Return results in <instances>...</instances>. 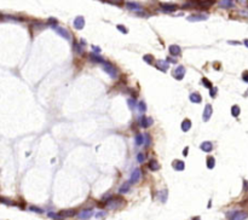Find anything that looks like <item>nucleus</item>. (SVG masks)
<instances>
[{"label":"nucleus","instance_id":"nucleus-12","mask_svg":"<svg viewBox=\"0 0 248 220\" xmlns=\"http://www.w3.org/2000/svg\"><path fill=\"white\" fill-rule=\"evenodd\" d=\"M88 59H90V62H92V63H101V64H103L105 62L104 58L101 57L98 53H90V55H88Z\"/></svg>","mask_w":248,"mask_h":220},{"label":"nucleus","instance_id":"nucleus-45","mask_svg":"<svg viewBox=\"0 0 248 220\" xmlns=\"http://www.w3.org/2000/svg\"><path fill=\"white\" fill-rule=\"evenodd\" d=\"M166 62H167V63H168V62H172V64H173V63H176V59H173V58H171V57H168Z\"/></svg>","mask_w":248,"mask_h":220},{"label":"nucleus","instance_id":"nucleus-35","mask_svg":"<svg viewBox=\"0 0 248 220\" xmlns=\"http://www.w3.org/2000/svg\"><path fill=\"white\" fill-rule=\"evenodd\" d=\"M57 23H58V21H57L56 18L50 17V18L47 19V24H48V26H51V27H53V26H57Z\"/></svg>","mask_w":248,"mask_h":220},{"label":"nucleus","instance_id":"nucleus-33","mask_svg":"<svg viewBox=\"0 0 248 220\" xmlns=\"http://www.w3.org/2000/svg\"><path fill=\"white\" fill-rule=\"evenodd\" d=\"M143 59L148 63V64H153V61H154V57L151 55H145L143 56Z\"/></svg>","mask_w":248,"mask_h":220},{"label":"nucleus","instance_id":"nucleus-18","mask_svg":"<svg viewBox=\"0 0 248 220\" xmlns=\"http://www.w3.org/2000/svg\"><path fill=\"white\" fill-rule=\"evenodd\" d=\"M189 99L193 102V103H201L202 102V97H201V94L200 93H197V92H193V93H190V96H189Z\"/></svg>","mask_w":248,"mask_h":220},{"label":"nucleus","instance_id":"nucleus-20","mask_svg":"<svg viewBox=\"0 0 248 220\" xmlns=\"http://www.w3.org/2000/svg\"><path fill=\"white\" fill-rule=\"evenodd\" d=\"M168 65H170V63H167V62H162V61H158L157 63H156V68L158 69V70H161L162 73H165V72H167V69H168Z\"/></svg>","mask_w":248,"mask_h":220},{"label":"nucleus","instance_id":"nucleus-21","mask_svg":"<svg viewBox=\"0 0 248 220\" xmlns=\"http://www.w3.org/2000/svg\"><path fill=\"white\" fill-rule=\"evenodd\" d=\"M180 127H182V131H183V132H188V131H189V129L191 128V121H190L189 119H185L184 121H182Z\"/></svg>","mask_w":248,"mask_h":220},{"label":"nucleus","instance_id":"nucleus-1","mask_svg":"<svg viewBox=\"0 0 248 220\" xmlns=\"http://www.w3.org/2000/svg\"><path fill=\"white\" fill-rule=\"evenodd\" d=\"M104 204L109 209H116V208H120L121 206H124L125 204V201H124L122 198L117 197V196H110V197L107 198L105 201H104Z\"/></svg>","mask_w":248,"mask_h":220},{"label":"nucleus","instance_id":"nucleus-25","mask_svg":"<svg viewBox=\"0 0 248 220\" xmlns=\"http://www.w3.org/2000/svg\"><path fill=\"white\" fill-rule=\"evenodd\" d=\"M134 141H136V144L138 146H141V145H144V136L142 133H137L136 134V138H134Z\"/></svg>","mask_w":248,"mask_h":220},{"label":"nucleus","instance_id":"nucleus-43","mask_svg":"<svg viewBox=\"0 0 248 220\" xmlns=\"http://www.w3.org/2000/svg\"><path fill=\"white\" fill-rule=\"evenodd\" d=\"M105 215H107V213H105V212H99V213H97L95 216H96V218H98V219H101V218H103V216H105Z\"/></svg>","mask_w":248,"mask_h":220},{"label":"nucleus","instance_id":"nucleus-28","mask_svg":"<svg viewBox=\"0 0 248 220\" xmlns=\"http://www.w3.org/2000/svg\"><path fill=\"white\" fill-rule=\"evenodd\" d=\"M240 111H241V109H240V106L239 105H232V108H231V115L234 116V117H237L240 115Z\"/></svg>","mask_w":248,"mask_h":220},{"label":"nucleus","instance_id":"nucleus-22","mask_svg":"<svg viewBox=\"0 0 248 220\" xmlns=\"http://www.w3.org/2000/svg\"><path fill=\"white\" fill-rule=\"evenodd\" d=\"M130 190H131V184H130V182H126V183H124L120 186V189H119V192H120V194H127Z\"/></svg>","mask_w":248,"mask_h":220},{"label":"nucleus","instance_id":"nucleus-8","mask_svg":"<svg viewBox=\"0 0 248 220\" xmlns=\"http://www.w3.org/2000/svg\"><path fill=\"white\" fill-rule=\"evenodd\" d=\"M153 119L151 117H146V116H141L139 117V120H138V123H139V126L141 127H143V128H149L151 125H153Z\"/></svg>","mask_w":248,"mask_h":220},{"label":"nucleus","instance_id":"nucleus-48","mask_svg":"<svg viewBox=\"0 0 248 220\" xmlns=\"http://www.w3.org/2000/svg\"><path fill=\"white\" fill-rule=\"evenodd\" d=\"M188 150H189V148H185V149H184V151H183V155H184V156L188 155Z\"/></svg>","mask_w":248,"mask_h":220},{"label":"nucleus","instance_id":"nucleus-49","mask_svg":"<svg viewBox=\"0 0 248 220\" xmlns=\"http://www.w3.org/2000/svg\"><path fill=\"white\" fill-rule=\"evenodd\" d=\"M229 44H231V45H240L239 41H229Z\"/></svg>","mask_w":248,"mask_h":220},{"label":"nucleus","instance_id":"nucleus-4","mask_svg":"<svg viewBox=\"0 0 248 220\" xmlns=\"http://www.w3.org/2000/svg\"><path fill=\"white\" fill-rule=\"evenodd\" d=\"M52 29H53V31H55L58 35H61V36H62V38H64L65 40H68V41H70V39H72L70 33H69L65 28H62V27H59V26H53V27H52Z\"/></svg>","mask_w":248,"mask_h":220},{"label":"nucleus","instance_id":"nucleus-32","mask_svg":"<svg viewBox=\"0 0 248 220\" xmlns=\"http://www.w3.org/2000/svg\"><path fill=\"white\" fill-rule=\"evenodd\" d=\"M47 215H48L50 218H51V219H53V220H62V219H63V218H62L61 215H59V214H57V213H52V212H50Z\"/></svg>","mask_w":248,"mask_h":220},{"label":"nucleus","instance_id":"nucleus-15","mask_svg":"<svg viewBox=\"0 0 248 220\" xmlns=\"http://www.w3.org/2000/svg\"><path fill=\"white\" fill-rule=\"evenodd\" d=\"M172 166L176 171H184V168H185V163L182 160H176V161H173Z\"/></svg>","mask_w":248,"mask_h":220},{"label":"nucleus","instance_id":"nucleus-39","mask_svg":"<svg viewBox=\"0 0 248 220\" xmlns=\"http://www.w3.org/2000/svg\"><path fill=\"white\" fill-rule=\"evenodd\" d=\"M143 136H144V145L148 146L149 144H150V136H149L148 133H145V134H143Z\"/></svg>","mask_w":248,"mask_h":220},{"label":"nucleus","instance_id":"nucleus-11","mask_svg":"<svg viewBox=\"0 0 248 220\" xmlns=\"http://www.w3.org/2000/svg\"><path fill=\"white\" fill-rule=\"evenodd\" d=\"M212 113H213V108H212V105H211V104H206L205 110H203V115H202L203 121H208V120L211 119V116H212Z\"/></svg>","mask_w":248,"mask_h":220},{"label":"nucleus","instance_id":"nucleus-46","mask_svg":"<svg viewBox=\"0 0 248 220\" xmlns=\"http://www.w3.org/2000/svg\"><path fill=\"white\" fill-rule=\"evenodd\" d=\"M80 45H81V47H84V46H86V41H85V40H84V39H81V40H80Z\"/></svg>","mask_w":248,"mask_h":220},{"label":"nucleus","instance_id":"nucleus-27","mask_svg":"<svg viewBox=\"0 0 248 220\" xmlns=\"http://www.w3.org/2000/svg\"><path fill=\"white\" fill-rule=\"evenodd\" d=\"M167 194H168V191H167V189H163L162 191H160V194H158V198L161 199V202H166L167 201Z\"/></svg>","mask_w":248,"mask_h":220},{"label":"nucleus","instance_id":"nucleus-17","mask_svg":"<svg viewBox=\"0 0 248 220\" xmlns=\"http://www.w3.org/2000/svg\"><path fill=\"white\" fill-rule=\"evenodd\" d=\"M170 53L172 55V56H179L180 53H182V48H180V46L179 45H171L170 46Z\"/></svg>","mask_w":248,"mask_h":220},{"label":"nucleus","instance_id":"nucleus-3","mask_svg":"<svg viewBox=\"0 0 248 220\" xmlns=\"http://www.w3.org/2000/svg\"><path fill=\"white\" fill-rule=\"evenodd\" d=\"M226 216L229 220H244V219H247L248 214L242 211H232V212L227 213Z\"/></svg>","mask_w":248,"mask_h":220},{"label":"nucleus","instance_id":"nucleus-16","mask_svg":"<svg viewBox=\"0 0 248 220\" xmlns=\"http://www.w3.org/2000/svg\"><path fill=\"white\" fill-rule=\"evenodd\" d=\"M148 167H149L150 171H158V169H160V163L157 162V160L151 158L150 161H149V163H148Z\"/></svg>","mask_w":248,"mask_h":220},{"label":"nucleus","instance_id":"nucleus-19","mask_svg":"<svg viewBox=\"0 0 248 220\" xmlns=\"http://www.w3.org/2000/svg\"><path fill=\"white\" fill-rule=\"evenodd\" d=\"M200 148H201L202 151H205V153H211L212 150H213V144L211 142H203V143H201Z\"/></svg>","mask_w":248,"mask_h":220},{"label":"nucleus","instance_id":"nucleus-13","mask_svg":"<svg viewBox=\"0 0 248 220\" xmlns=\"http://www.w3.org/2000/svg\"><path fill=\"white\" fill-rule=\"evenodd\" d=\"M177 9H178V6L174 5V4H161V10L163 12H166V13L174 12Z\"/></svg>","mask_w":248,"mask_h":220},{"label":"nucleus","instance_id":"nucleus-9","mask_svg":"<svg viewBox=\"0 0 248 220\" xmlns=\"http://www.w3.org/2000/svg\"><path fill=\"white\" fill-rule=\"evenodd\" d=\"M92 215H93V209L92 208H86V209H82V211L77 214V218L80 220H87Z\"/></svg>","mask_w":248,"mask_h":220},{"label":"nucleus","instance_id":"nucleus-36","mask_svg":"<svg viewBox=\"0 0 248 220\" xmlns=\"http://www.w3.org/2000/svg\"><path fill=\"white\" fill-rule=\"evenodd\" d=\"M127 103H128V106H130V109H131V110H133V109L136 108V99H133V98L128 99Z\"/></svg>","mask_w":248,"mask_h":220},{"label":"nucleus","instance_id":"nucleus-7","mask_svg":"<svg viewBox=\"0 0 248 220\" xmlns=\"http://www.w3.org/2000/svg\"><path fill=\"white\" fill-rule=\"evenodd\" d=\"M206 19H208V15L206 13H194V15L188 16V21L190 22H201V21H206Z\"/></svg>","mask_w":248,"mask_h":220},{"label":"nucleus","instance_id":"nucleus-47","mask_svg":"<svg viewBox=\"0 0 248 220\" xmlns=\"http://www.w3.org/2000/svg\"><path fill=\"white\" fill-rule=\"evenodd\" d=\"M243 187H244V190H246V191H247V190H248V183H247L246 180L243 182Z\"/></svg>","mask_w":248,"mask_h":220},{"label":"nucleus","instance_id":"nucleus-42","mask_svg":"<svg viewBox=\"0 0 248 220\" xmlns=\"http://www.w3.org/2000/svg\"><path fill=\"white\" fill-rule=\"evenodd\" d=\"M242 80L244 82H247L248 84V72L246 70V72H243V74H242Z\"/></svg>","mask_w":248,"mask_h":220},{"label":"nucleus","instance_id":"nucleus-10","mask_svg":"<svg viewBox=\"0 0 248 220\" xmlns=\"http://www.w3.org/2000/svg\"><path fill=\"white\" fill-rule=\"evenodd\" d=\"M85 27V18L82 16H77L74 19V28L77 29V31H81V29Z\"/></svg>","mask_w":248,"mask_h":220},{"label":"nucleus","instance_id":"nucleus-31","mask_svg":"<svg viewBox=\"0 0 248 220\" xmlns=\"http://www.w3.org/2000/svg\"><path fill=\"white\" fill-rule=\"evenodd\" d=\"M138 110H139L141 113H145L146 111V104H145V102H139L138 103Z\"/></svg>","mask_w":248,"mask_h":220},{"label":"nucleus","instance_id":"nucleus-29","mask_svg":"<svg viewBox=\"0 0 248 220\" xmlns=\"http://www.w3.org/2000/svg\"><path fill=\"white\" fill-rule=\"evenodd\" d=\"M74 51L77 53V55H81L82 52H84V50H82V47H81V45L79 44V43H74Z\"/></svg>","mask_w":248,"mask_h":220},{"label":"nucleus","instance_id":"nucleus-26","mask_svg":"<svg viewBox=\"0 0 248 220\" xmlns=\"http://www.w3.org/2000/svg\"><path fill=\"white\" fill-rule=\"evenodd\" d=\"M207 168L208 169H213L214 168V166H215V160H214V157H212V156H210V157H207Z\"/></svg>","mask_w":248,"mask_h":220},{"label":"nucleus","instance_id":"nucleus-44","mask_svg":"<svg viewBox=\"0 0 248 220\" xmlns=\"http://www.w3.org/2000/svg\"><path fill=\"white\" fill-rule=\"evenodd\" d=\"M92 50H93V51H96V52H101V48L97 47V46H95V45L92 46Z\"/></svg>","mask_w":248,"mask_h":220},{"label":"nucleus","instance_id":"nucleus-40","mask_svg":"<svg viewBox=\"0 0 248 220\" xmlns=\"http://www.w3.org/2000/svg\"><path fill=\"white\" fill-rule=\"evenodd\" d=\"M29 209H31L32 212H35V213H40V214H41V213H44L43 209L38 208V207H33V206H32V207H29Z\"/></svg>","mask_w":248,"mask_h":220},{"label":"nucleus","instance_id":"nucleus-50","mask_svg":"<svg viewBox=\"0 0 248 220\" xmlns=\"http://www.w3.org/2000/svg\"><path fill=\"white\" fill-rule=\"evenodd\" d=\"M243 44H244V46H247V47H248V39H246V40H244Z\"/></svg>","mask_w":248,"mask_h":220},{"label":"nucleus","instance_id":"nucleus-41","mask_svg":"<svg viewBox=\"0 0 248 220\" xmlns=\"http://www.w3.org/2000/svg\"><path fill=\"white\" fill-rule=\"evenodd\" d=\"M217 87H212V88H210V96L212 97V98H214L215 97V94H217Z\"/></svg>","mask_w":248,"mask_h":220},{"label":"nucleus","instance_id":"nucleus-34","mask_svg":"<svg viewBox=\"0 0 248 220\" xmlns=\"http://www.w3.org/2000/svg\"><path fill=\"white\" fill-rule=\"evenodd\" d=\"M137 161L139 162V163H143L144 161H145V154H143V153H139L137 155Z\"/></svg>","mask_w":248,"mask_h":220},{"label":"nucleus","instance_id":"nucleus-30","mask_svg":"<svg viewBox=\"0 0 248 220\" xmlns=\"http://www.w3.org/2000/svg\"><path fill=\"white\" fill-rule=\"evenodd\" d=\"M201 84H202L205 87H207V88H212V87H213V86H212V82H211L208 79H206V77H202Z\"/></svg>","mask_w":248,"mask_h":220},{"label":"nucleus","instance_id":"nucleus-37","mask_svg":"<svg viewBox=\"0 0 248 220\" xmlns=\"http://www.w3.org/2000/svg\"><path fill=\"white\" fill-rule=\"evenodd\" d=\"M197 4H200V6H206V7H208V6H212V5L214 4V1H197Z\"/></svg>","mask_w":248,"mask_h":220},{"label":"nucleus","instance_id":"nucleus-23","mask_svg":"<svg viewBox=\"0 0 248 220\" xmlns=\"http://www.w3.org/2000/svg\"><path fill=\"white\" fill-rule=\"evenodd\" d=\"M126 6H127V9L132 10V11H137V12L142 10V6L137 3H126Z\"/></svg>","mask_w":248,"mask_h":220},{"label":"nucleus","instance_id":"nucleus-24","mask_svg":"<svg viewBox=\"0 0 248 220\" xmlns=\"http://www.w3.org/2000/svg\"><path fill=\"white\" fill-rule=\"evenodd\" d=\"M219 6L220 7H225V9H227V7H232L234 5H235V3L234 1H231V0H220L219 3Z\"/></svg>","mask_w":248,"mask_h":220},{"label":"nucleus","instance_id":"nucleus-5","mask_svg":"<svg viewBox=\"0 0 248 220\" xmlns=\"http://www.w3.org/2000/svg\"><path fill=\"white\" fill-rule=\"evenodd\" d=\"M142 179V172L139 168H134L132 173H131V177H130V184H137Z\"/></svg>","mask_w":248,"mask_h":220},{"label":"nucleus","instance_id":"nucleus-14","mask_svg":"<svg viewBox=\"0 0 248 220\" xmlns=\"http://www.w3.org/2000/svg\"><path fill=\"white\" fill-rule=\"evenodd\" d=\"M58 214L61 215L62 218H72V216H74L76 214V211H75V209H65V211L59 212Z\"/></svg>","mask_w":248,"mask_h":220},{"label":"nucleus","instance_id":"nucleus-51","mask_svg":"<svg viewBox=\"0 0 248 220\" xmlns=\"http://www.w3.org/2000/svg\"><path fill=\"white\" fill-rule=\"evenodd\" d=\"M193 220H200V218H198V216H195V218H193Z\"/></svg>","mask_w":248,"mask_h":220},{"label":"nucleus","instance_id":"nucleus-6","mask_svg":"<svg viewBox=\"0 0 248 220\" xmlns=\"http://www.w3.org/2000/svg\"><path fill=\"white\" fill-rule=\"evenodd\" d=\"M185 68L183 67V65H178L174 70L172 72V75H173V77L176 79V80H183L184 79V76H185Z\"/></svg>","mask_w":248,"mask_h":220},{"label":"nucleus","instance_id":"nucleus-2","mask_svg":"<svg viewBox=\"0 0 248 220\" xmlns=\"http://www.w3.org/2000/svg\"><path fill=\"white\" fill-rule=\"evenodd\" d=\"M102 68H103V70L110 76V77H113V79H117V76H119V72H117V69L112 64V63H109V62H104L103 64H102Z\"/></svg>","mask_w":248,"mask_h":220},{"label":"nucleus","instance_id":"nucleus-38","mask_svg":"<svg viewBox=\"0 0 248 220\" xmlns=\"http://www.w3.org/2000/svg\"><path fill=\"white\" fill-rule=\"evenodd\" d=\"M116 28H117L119 31H120L122 34H127V33H128L127 28H126V27H124V26H121V24H117V26H116Z\"/></svg>","mask_w":248,"mask_h":220}]
</instances>
